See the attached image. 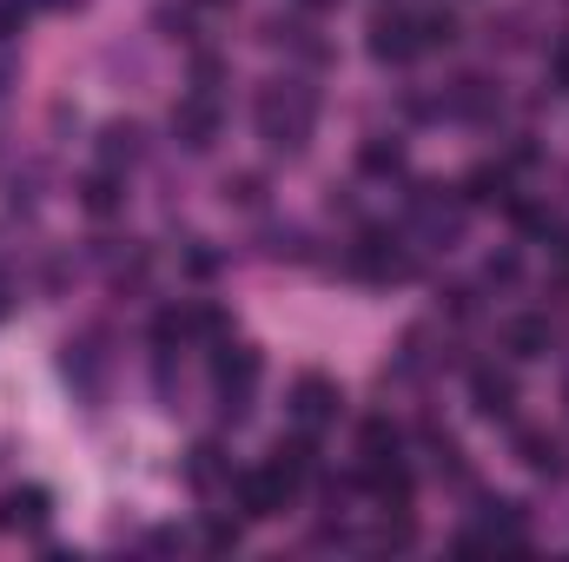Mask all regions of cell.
Here are the masks:
<instances>
[{"label": "cell", "mask_w": 569, "mask_h": 562, "mask_svg": "<svg viewBox=\"0 0 569 562\" xmlns=\"http://www.w3.org/2000/svg\"><path fill=\"white\" fill-rule=\"evenodd\" d=\"M483 279H490V284H510V279H517V259H510V252H503V259H490V272H483Z\"/></svg>", "instance_id": "2e32d148"}, {"label": "cell", "mask_w": 569, "mask_h": 562, "mask_svg": "<svg viewBox=\"0 0 569 562\" xmlns=\"http://www.w3.org/2000/svg\"><path fill=\"white\" fill-rule=\"evenodd\" d=\"M411 225L425 232L430 245H450V239L463 232V205H457V199H443L437 185H425V192H411Z\"/></svg>", "instance_id": "277c9868"}, {"label": "cell", "mask_w": 569, "mask_h": 562, "mask_svg": "<svg viewBox=\"0 0 569 562\" xmlns=\"http://www.w3.org/2000/svg\"><path fill=\"white\" fill-rule=\"evenodd\" d=\"M172 133L192 145V152H206V145L219 140V107H212V93H192V100L172 113Z\"/></svg>", "instance_id": "52a82bcc"}, {"label": "cell", "mask_w": 569, "mask_h": 562, "mask_svg": "<svg viewBox=\"0 0 569 562\" xmlns=\"http://www.w3.org/2000/svg\"><path fill=\"white\" fill-rule=\"evenodd\" d=\"M40 516H47V490H7V496H0V530H13V523L33 530Z\"/></svg>", "instance_id": "30bf717a"}, {"label": "cell", "mask_w": 569, "mask_h": 562, "mask_svg": "<svg viewBox=\"0 0 569 562\" xmlns=\"http://www.w3.org/2000/svg\"><path fill=\"white\" fill-rule=\"evenodd\" d=\"M470 398H477V411L497 423L517 418V384H510V371H497V364H477L470 371Z\"/></svg>", "instance_id": "8992f818"}, {"label": "cell", "mask_w": 569, "mask_h": 562, "mask_svg": "<svg viewBox=\"0 0 569 562\" xmlns=\"http://www.w3.org/2000/svg\"><path fill=\"white\" fill-rule=\"evenodd\" d=\"M550 87H557V93H569V40H557V47H550Z\"/></svg>", "instance_id": "9a60e30c"}, {"label": "cell", "mask_w": 569, "mask_h": 562, "mask_svg": "<svg viewBox=\"0 0 569 562\" xmlns=\"http://www.w3.org/2000/svg\"><path fill=\"white\" fill-rule=\"evenodd\" d=\"M291 423L305 436H318L325 423H338V384L331 378H298L291 384Z\"/></svg>", "instance_id": "3957f363"}, {"label": "cell", "mask_w": 569, "mask_h": 562, "mask_svg": "<svg viewBox=\"0 0 569 562\" xmlns=\"http://www.w3.org/2000/svg\"><path fill=\"white\" fill-rule=\"evenodd\" d=\"M140 133H133V127H113V133H107V165H120V159H133V152H140Z\"/></svg>", "instance_id": "5bb4252c"}, {"label": "cell", "mask_w": 569, "mask_h": 562, "mask_svg": "<svg viewBox=\"0 0 569 562\" xmlns=\"http://www.w3.org/2000/svg\"><path fill=\"white\" fill-rule=\"evenodd\" d=\"M87 205H93V212H113V205H120V185H113V172H93V179H87Z\"/></svg>", "instance_id": "4fadbf2b"}, {"label": "cell", "mask_w": 569, "mask_h": 562, "mask_svg": "<svg viewBox=\"0 0 569 562\" xmlns=\"http://www.w3.org/2000/svg\"><path fill=\"white\" fill-rule=\"evenodd\" d=\"M503 192H510V172H503V165H477V172L463 179V199H470V205H483V199H503Z\"/></svg>", "instance_id": "7c38bea8"}, {"label": "cell", "mask_w": 569, "mask_h": 562, "mask_svg": "<svg viewBox=\"0 0 569 562\" xmlns=\"http://www.w3.org/2000/svg\"><path fill=\"white\" fill-rule=\"evenodd\" d=\"M0 311H7V279H0Z\"/></svg>", "instance_id": "e0dca14e"}, {"label": "cell", "mask_w": 569, "mask_h": 562, "mask_svg": "<svg viewBox=\"0 0 569 562\" xmlns=\"http://www.w3.org/2000/svg\"><path fill=\"white\" fill-rule=\"evenodd\" d=\"M517 450H523V463H530L537 476H557V470H563V450H557V436H543V430H517Z\"/></svg>", "instance_id": "9c48e42d"}, {"label": "cell", "mask_w": 569, "mask_h": 562, "mask_svg": "<svg viewBox=\"0 0 569 562\" xmlns=\"http://www.w3.org/2000/svg\"><path fill=\"white\" fill-rule=\"evenodd\" d=\"M311 120H318V93L305 80H272L259 93V140L272 145V152H305Z\"/></svg>", "instance_id": "6da1fadb"}, {"label": "cell", "mask_w": 569, "mask_h": 562, "mask_svg": "<svg viewBox=\"0 0 569 562\" xmlns=\"http://www.w3.org/2000/svg\"><path fill=\"white\" fill-rule=\"evenodd\" d=\"M259 351L252 344H219V358H212V391H219V411L226 418H246L252 411V391H259Z\"/></svg>", "instance_id": "7a4b0ae2"}, {"label": "cell", "mask_w": 569, "mask_h": 562, "mask_svg": "<svg viewBox=\"0 0 569 562\" xmlns=\"http://www.w3.org/2000/svg\"><path fill=\"white\" fill-rule=\"evenodd\" d=\"M371 53H378V60H391V67H405L411 53H425L418 20H405V13H378V20H371Z\"/></svg>", "instance_id": "5b68a950"}, {"label": "cell", "mask_w": 569, "mask_h": 562, "mask_svg": "<svg viewBox=\"0 0 569 562\" xmlns=\"http://www.w3.org/2000/svg\"><path fill=\"white\" fill-rule=\"evenodd\" d=\"M358 165H365L371 179H391V172H405V145H398V140H365Z\"/></svg>", "instance_id": "8fae6325"}, {"label": "cell", "mask_w": 569, "mask_h": 562, "mask_svg": "<svg viewBox=\"0 0 569 562\" xmlns=\"http://www.w3.org/2000/svg\"><path fill=\"white\" fill-rule=\"evenodd\" d=\"M503 344H510V358H543L550 351V318H510Z\"/></svg>", "instance_id": "ba28073f"}]
</instances>
